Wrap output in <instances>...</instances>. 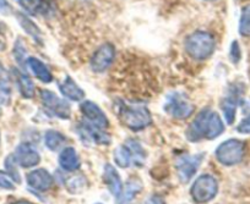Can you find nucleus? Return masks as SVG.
<instances>
[{
    "label": "nucleus",
    "mask_w": 250,
    "mask_h": 204,
    "mask_svg": "<svg viewBox=\"0 0 250 204\" xmlns=\"http://www.w3.org/2000/svg\"><path fill=\"white\" fill-rule=\"evenodd\" d=\"M14 75H15L16 83H18V87L22 97L27 98V99L32 98L35 95V85H33L32 80L19 70H14Z\"/></svg>",
    "instance_id": "aec40b11"
},
{
    "label": "nucleus",
    "mask_w": 250,
    "mask_h": 204,
    "mask_svg": "<svg viewBox=\"0 0 250 204\" xmlns=\"http://www.w3.org/2000/svg\"><path fill=\"white\" fill-rule=\"evenodd\" d=\"M42 104L48 111L52 112L54 116L59 117L62 120H68L71 116L70 105L66 100L58 97L54 92L48 90H42L40 93Z\"/></svg>",
    "instance_id": "0eeeda50"
},
{
    "label": "nucleus",
    "mask_w": 250,
    "mask_h": 204,
    "mask_svg": "<svg viewBox=\"0 0 250 204\" xmlns=\"http://www.w3.org/2000/svg\"><path fill=\"white\" fill-rule=\"evenodd\" d=\"M10 9V5H9V3L6 0H0V11H1V13H3V11L6 13V11H9Z\"/></svg>",
    "instance_id": "473e14b6"
},
{
    "label": "nucleus",
    "mask_w": 250,
    "mask_h": 204,
    "mask_svg": "<svg viewBox=\"0 0 250 204\" xmlns=\"http://www.w3.org/2000/svg\"><path fill=\"white\" fill-rule=\"evenodd\" d=\"M185 52L195 60H206L215 52V37L206 31H196L185 39Z\"/></svg>",
    "instance_id": "7ed1b4c3"
},
{
    "label": "nucleus",
    "mask_w": 250,
    "mask_h": 204,
    "mask_svg": "<svg viewBox=\"0 0 250 204\" xmlns=\"http://www.w3.org/2000/svg\"><path fill=\"white\" fill-rule=\"evenodd\" d=\"M80 131L83 132V137L92 141L96 145H109L110 143V137L105 133L104 130L90 124L86 120L80 124Z\"/></svg>",
    "instance_id": "4468645a"
},
{
    "label": "nucleus",
    "mask_w": 250,
    "mask_h": 204,
    "mask_svg": "<svg viewBox=\"0 0 250 204\" xmlns=\"http://www.w3.org/2000/svg\"><path fill=\"white\" fill-rule=\"evenodd\" d=\"M163 109L169 116L182 120L191 116L195 107L187 94L182 92H173L166 98Z\"/></svg>",
    "instance_id": "20e7f679"
},
{
    "label": "nucleus",
    "mask_w": 250,
    "mask_h": 204,
    "mask_svg": "<svg viewBox=\"0 0 250 204\" xmlns=\"http://www.w3.org/2000/svg\"><path fill=\"white\" fill-rule=\"evenodd\" d=\"M96 204H101V203H96Z\"/></svg>",
    "instance_id": "c9c22d12"
},
{
    "label": "nucleus",
    "mask_w": 250,
    "mask_h": 204,
    "mask_svg": "<svg viewBox=\"0 0 250 204\" xmlns=\"http://www.w3.org/2000/svg\"><path fill=\"white\" fill-rule=\"evenodd\" d=\"M20 5L33 16H49L54 14L55 0H19Z\"/></svg>",
    "instance_id": "9b49d317"
},
{
    "label": "nucleus",
    "mask_w": 250,
    "mask_h": 204,
    "mask_svg": "<svg viewBox=\"0 0 250 204\" xmlns=\"http://www.w3.org/2000/svg\"><path fill=\"white\" fill-rule=\"evenodd\" d=\"M59 164L66 171H75L80 167V159L73 147H66L59 155Z\"/></svg>",
    "instance_id": "f3484780"
},
{
    "label": "nucleus",
    "mask_w": 250,
    "mask_h": 204,
    "mask_svg": "<svg viewBox=\"0 0 250 204\" xmlns=\"http://www.w3.org/2000/svg\"><path fill=\"white\" fill-rule=\"evenodd\" d=\"M223 115L228 125H232L235 120V112H237V99L233 95L225 98L221 103Z\"/></svg>",
    "instance_id": "4be33fe9"
},
{
    "label": "nucleus",
    "mask_w": 250,
    "mask_h": 204,
    "mask_svg": "<svg viewBox=\"0 0 250 204\" xmlns=\"http://www.w3.org/2000/svg\"><path fill=\"white\" fill-rule=\"evenodd\" d=\"M218 192V182L211 175H201L194 181L190 189L191 197L199 204H205L212 201Z\"/></svg>",
    "instance_id": "423d86ee"
},
{
    "label": "nucleus",
    "mask_w": 250,
    "mask_h": 204,
    "mask_svg": "<svg viewBox=\"0 0 250 204\" xmlns=\"http://www.w3.org/2000/svg\"><path fill=\"white\" fill-rule=\"evenodd\" d=\"M118 115L122 124L131 131H141L152 124V117L145 105L122 102L118 107Z\"/></svg>",
    "instance_id": "f03ea898"
},
{
    "label": "nucleus",
    "mask_w": 250,
    "mask_h": 204,
    "mask_svg": "<svg viewBox=\"0 0 250 204\" xmlns=\"http://www.w3.org/2000/svg\"><path fill=\"white\" fill-rule=\"evenodd\" d=\"M81 112L85 116L86 121L100 127V129L105 130L108 127V125H109L107 115L103 112V110L96 103L91 102V100H85L81 104Z\"/></svg>",
    "instance_id": "9d476101"
},
{
    "label": "nucleus",
    "mask_w": 250,
    "mask_h": 204,
    "mask_svg": "<svg viewBox=\"0 0 250 204\" xmlns=\"http://www.w3.org/2000/svg\"><path fill=\"white\" fill-rule=\"evenodd\" d=\"M239 33L243 37H250V4L244 6L239 20Z\"/></svg>",
    "instance_id": "bb28decb"
},
{
    "label": "nucleus",
    "mask_w": 250,
    "mask_h": 204,
    "mask_svg": "<svg viewBox=\"0 0 250 204\" xmlns=\"http://www.w3.org/2000/svg\"><path fill=\"white\" fill-rule=\"evenodd\" d=\"M86 185H87V182L83 179V176L79 175V176H71L70 179H68V181H66V188H68V191L70 193L76 194L83 192L86 188Z\"/></svg>",
    "instance_id": "a878e982"
},
{
    "label": "nucleus",
    "mask_w": 250,
    "mask_h": 204,
    "mask_svg": "<svg viewBox=\"0 0 250 204\" xmlns=\"http://www.w3.org/2000/svg\"><path fill=\"white\" fill-rule=\"evenodd\" d=\"M237 131L239 132V133H243V134L250 133V116H248L247 119H244L239 125H238Z\"/></svg>",
    "instance_id": "2f4dec72"
},
{
    "label": "nucleus",
    "mask_w": 250,
    "mask_h": 204,
    "mask_svg": "<svg viewBox=\"0 0 250 204\" xmlns=\"http://www.w3.org/2000/svg\"><path fill=\"white\" fill-rule=\"evenodd\" d=\"M18 163H16L15 157L13 155H9L5 160V167H6V171H8L9 176L14 180L15 182L20 184L21 182V177H20V172L18 170Z\"/></svg>",
    "instance_id": "cd10ccee"
},
{
    "label": "nucleus",
    "mask_w": 250,
    "mask_h": 204,
    "mask_svg": "<svg viewBox=\"0 0 250 204\" xmlns=\"http://www.w3.org/2000/svg\"><path fill=\"white\" fill-rule=\"evenodd\" d=\"M14 55H15V57H16V61H19L20 64H22V62L25 61L26 49H25V47H23V44L20 42V40H19V42L15 44Z\"/></svg>",
    "instance_id": "7c9ffc66"
},
{
    "label": "nucleus",
    "mask_w": 250,
    "mask_h": 204,
    "mask_svg": "<svg viewBox=\"0 0 250 204\" xmlns=\"http://www.w3.org/2000/svg\"><path fill=\"white\" fill-rule=\"evenodd\" d=\"M245 143L239 140H228L218 146L216 149V158L225 167H233L239 164L244 158Z\"/></svg>",
    "instance_id": "39448f33"
},
{
    "label": "nucleus",
    "mask_w": 250,
    "mask_h": 204,
    "mask_svg": "<svg viewBox=\"0 0 250 204\" xmlns=\"http://www.w3.org/2000/svg\"><path fill=\"white\" fill-rule=\"evenodd\" d=\"M59 90L62 94L68 99L73 100V102H80V100L85 99V92L83 88L79 85H76L75 81L71 77H65V80L59 83Z\"/></svg>",
    "instance_id": "dca6fc26"
},
{
    "label": "nucleus",
    "mask_w": 250,
    "mask_h": 204,
    "mask_svg": "<svg viewBox=\"0 0 250 204\" xmlns=\"http://www.w3.org/2000/svg\"><path fill=\"white\" fill-rule=\"evenodd\" d=\"M225 131V125L217 112L205 109L198 114L194 121L189 125L187 138L190 142L201 140H215Z\"/></svg>",
    "instance_id": "f257e3e1"
},
{
    "label": "nucleus",
    "mask_w": 250,
    "mask_h": 204,
    "mask_svg": "<svg viewBox=\"0 0 250 204\" xmlns=\"http://www.w3.org/2000/svg\"><path fill=\"white\" fill-rule=\"evenodd\" d=\"M115 57V48L110 43L101 45L91 59V69L95 73H104Z\"/></svg>",
    "instance_id": "1a4fd4ad"
},
{
    "label": "nucleus",
    "mask_w": 250,
    "mask_h": 204,
    "mask_svg": "<svg viewBox=\"0 0 250 204\" xmlns=\"http://www.w3.org/2000/svg\"><path fill=\"white\" fill-rule=\"evenodd\" d=\"M204 157L205 155L203 153L200 154H184L182 157H179L175 163V167H177L178 176L179 180L183 184H188L194 177V175L196 174V171L200 167L201 163H203Z\"/></svg>",
    "instance_id": "6e6552de"
},
{
    "label": "nucleus",
    "mask_w": 250,
    "mask_h": 204,
    "mask_svg": "<svg viewBox=\"0 0 250 204\" xmlns=\"http://www.w3.org/2000/svg\"><path fill=\"white\" fill-rule=\"evenodd\" d=\"M103 181H104L105 186L108 187L110 193L119 199L120 194L123 191V182L120 179L119 174H118L117 169L113 165L107 164L104 167V171H103Z\"/></svg>",
    "instance_id": "2eb2a0df"
},
{
    "label": "nucleus",
    "mask_w": 250,
    "mask_h": 204,
    "mask_svg": "<svg viewBox=\"0 0 250 204\" xmlns=\"http://www.w3.org/2000/svg\"><path fill=\"white\" fill-rule=\"evenodd\" d=\"M14 204H32V203H31V202H28V201H19V202H16V203H14Z\"/></svg>",
    "instance_id": "72a5a7b5"
},
{
    "label": "nucleus",
    "mask_w": 250,
    "mask_h": 204,
    "mask_svg": "<svg viewBox=\"0 0 250 204\" xmlns=\"http://www.w3.org/2000/svg\"><path fill=\"white\" fill-rule=\"evenodd\" d=\"M206 1H215V0H206Z\"/></svg>",
    "instance_id": "f704fd0d"
},
{
    "label": "nucleus",
    "mask_w": 250,
    "mask_h": 204,
    "mask_svg": "<svg viewBox=\"0 0 250 204\" xmlns=\"http://www.w3.org/2000/svg\"><path fill=\"white\" fill-rule=\"evenodd\" d=\"M230 59H232V61L234 62V64H238L240 60V57H242V52H240V47L239 44H238L237 40H233V43L230 44Z\"/></svg>",
    "instance_id": "c756f323"
},
{
    "label": "nucleus",
    "mask_w": 250,
    "mask_h": 204,
    "mask_svg": "<svg viewBox=\"0 0 250 204\" xmlns=\"http://www.w3.org/2000/svg\"><path fill=\"white\" fill-rule=\"evenodd\" d=\"M65 141L66 138L58 131L49 130V131L45 132L44 134V143L45 146H47V148H49L50 150L59 149V148L65 143Z\"/></svg>",
    "instance_id": "b1692460"
},
{
    "label": "nucleus",
    "mask_w": 250,
    "mask_h": 204,
    "mask_svg": "<svg viewBox=\"0 0 250 204\" xmlns=\"http://www.w3.org/2000/svg\"><path fill=\"white\" fill-rule=\"evenodd\" d=\"M125 145L128 146L129 149H130L131 155H133V164L136 167H141V165L145 163L146 159V153L144 150L143 146L135 140H129L125 142Z\"/></svg>",
    "instance_id": "5701e85b"
},
{
    "label": "nucleus",
    "mask_w": 250,
    "mask_h": 204,
    "mask_svg": "<svg viewBox=\"0 0 250 204\" xmlns=\"http://www.w3.org/2000/svg\"><path fill=\"white\" fill-rule=\"evenodd\" d=\"M114 162L118 167H123V169L129 167L131 163H133V155H131L130 149H129V147L125 143L123 146H119L114 150Z\"/></svg>",
    "instance_id": "412c9836"
},
{
    "label": "nucleus",
    "mask_w": 250,
    "mask_h": 204,
    "mask_svg": "<svg viewBox=\"0 0 250 204\" xmlns=\"http://www.w3.org/2000/svg\"><path fill=\"white\" fill-rule=\"evenodd\" d=\"M0 188L4 189H15L13 179L9 176L8 172L0 171Z\"/></svg>",
    "instance_id": "c85d7f7f"
},
{
    "label": "nucleus",
    "mask_w": 250,
    "mask_h": 204,
    "mask_svg": "<svg viewBox=\"0 0 250 204\" xmlns=\"http://www.w3.org/2000/svg\"><path fill=\"white\" fill-rule=\"evenodd\" d=\"M141 191H143V182L136 177H133L126 182L125 188H123L118 202H119V204H129Z\"/></svg>",
    "instance_id": "a211bd4d"
},
{
    "label": "nucleus",
    "mask_w": 250,
    "mask_h": 204,
    "mask_svg": "<svg viewBox=\"0 0 250 204\" xmlns=\"http://www.w3.org/2000/svg\"><path fill=\"white\" fill-rule=\"evenodd\" d=\"M26 180H27L28 186L38 192H45L53 186L52 175L44 169L33 170L27 175Z\"/></svg>",
    "instance_id": "ddd939ff"
},
{
    "label": "nucleus",
    "mask_w": 250,
    "mask_h": 204,
    "mask_svg": "<svg viewBox=\"0 0 250 204\" xmlns=\"http://www.w3.org/2000/svg\"><path fill=\"white\" fill-rule=\"evenodd\" d=\"M18 19H19V22H20L21 27L31 36V37L35 38L36 42H40L42 40V37H41V31L27 16H25L23 14H18Z\"/></svg>",
    "instance_id": "393cba45"
},
{
    "label": "nucleus",
    "mask_w": 250,
    "mask_h": 204,
    "mask_svg": "<svg viewBox=\"0 0 250 204\" xmlns=\"http://www.w3.org/2000/svg\"><path fill=\"white\" fill-rule=\"evenodd\" d=\"M26 64L28 65L36 77L44 83H50L53 80V75L50 74L49 69L37 57H28Z\"/></svg>",
    "instance_id": "6ab92c4d"
},
{
    "label": "nucleus",
    "mask_w": 250,
    "mask_h": 204,
    "mask_svg": "<svg viewBox=\"0 0 250 204\" xmlns=\"http://www.w3.org/2000/svg\"><path fill=\"white\" fill-rule=\"evenodd\" d=\"M16 163L22 167H33L40 164L41 157L37 150L28 143H21L15 150Z\"/></svg>",
    "instance_id": "f8f14e48"
}]
</instances>
